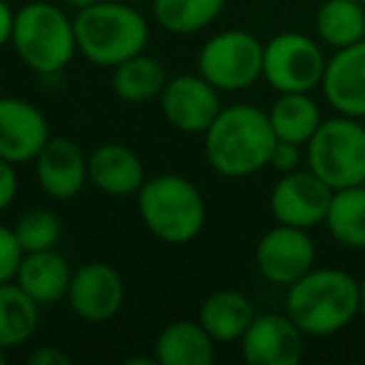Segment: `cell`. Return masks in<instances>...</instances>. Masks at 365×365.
Returning a JSON list of instances; mask_svg holds the SVG:
<instances>
[{"label":"cell","instance_id":"f1b7e54d","mask_svg":"<svg viewBox=\"0 0 365 365\" xmlns=\"http://www.w3.org/2000/svg\"><path fill=\"white\" fill-rule=\"evenodd\" d=\"M303 158H305L303 145H295V143H288V140H278L273 145V153H270L268 168H273V170H278L280 175H283V173L298 170Z\"/></svg>","mask_w":365,"mask_h":365},{"label":"cell","instance_id":"9c48e42d","mask_svg":"<svg viewBox=\"0 0 365 365\" xmlns=\"http://www.w3.org/2000/svg\"><path fill=\"white\" fill-rule=\"evenodd\" d=\"M315 258H318V250H315V240L310 238V230L295 228V225H273L260 235L255 245L258 273L280 288H288L310 268H315Z\"/></svg>","mask_w":365,"mask_h":365},{"label":"cell","instance_id":"ba28073f","mask_svg":"<svg viewBox=\"0 0 365 365\" xmlns=\"http://www.w3.org/2000/svg\"><path fill=\"white\" fill-rule=\"evenodd\" d=\"M323 43L305 33L285 31L263 46V81L275 93H313L325 73Z\"/></svg>","mask_w":365,"mask_h":365},{"label":"cell","instance_id":"8fae6325","mask_svg":"<svg viewBox=\"0 0 365 365\" xmlns=\"http://www.w3.org/2000/svg\"><path fill=\"white\" fill-rule=\"evenodd\" d=\"M330 198L333 188L328 182L320 180L310 168H298L280 175L270 190L268 205L275 223L313 230L315 225H323Z\"/></svg>","mask_w":365,"mask_h":365},{"label":"cell","instance_id":"d6a6232c","mask_svg":"<svg viewBox=\"0 0 365 365\" xmlns=\"http://www.w3.org/2000/svg\"><path fill=\"white\" fill-rule=\"evenodd\" d=\"M66 3L71 8H76V11H81V8H88V6H93V3H101V0H66Z\"/></svg>","mask_w":365,"mask_h":365},{"label":"cell","instance_id":"9a60e30c","mask_svg":"<svg viewBox=\"0 0 365 365\" xmlns=\"http://www.w3.org/2000/svg\"><path fill=\"white\" fill-rule=\"evenodd\" d=\"M320 93L333 113L365 120V38L333 51L325 63Z\"/></svg>","mask_w":365,"mask_h":365},{"label":"cell","instance_id":"d4e9b609","mask_svg":"<svg viewBox=\"0 0 365 365\" xmlns=\"http://www.w3.org/2000/svg\"><path fill=\"white\" fill-rule=\"evenodd\" d=\"M315 36L333 51L363 41L365 6L355 0H323L315 13Z\"/></svg>","mask_w":365,"mask_h":365},{"label":"cell","instance_id":"3957f363","mask_svg":"<svg viewBox=\"0 0 365 365\" xmlns=\"http://www.w3.org/2000/svg\"><path fill=\"white\" fill-rule=\"evenodd\" d=\"M78 38V53L98 68H115L123 61L145 53L150 41V26L138 8L101 0L81 8L73 16Z\"/></svg>","mask_w":365,"mask_h":365},{"label":"cell","instance_id":"52a82bcc","mask_svg":"<svg viewBox=\"0 0 365 365\" xmlns=\"http://www.w3.org/2000/svg\"><path fill=\"white\" fill-rule=\"evenodd\" d=\"M263 46L250 31H220L200 48L198 73L220 93L248 91L263 78Z\"/></svg>","mask_w":365,"mask_h":365},{"label":"cell","instance_id":"83f0119b","mask_svg":"<svg viewBox=\"0 0 365 365\" xmlns=\"http://www.w3.org/2000/svg\"><path fill=\"white\" fill-rule=\"evenodd\" d=\"M23 255H26V250L18 243L16 230L11 225L0 223V285L16 280Z\"/></svg>","mask_w":365,"mask_h":365},{"label":"cell","instance_id":"e575fe53","mask_svg":"<svg viewBox=\"0 0 365 365\" xmlns=\"http://www.w3.org/2000/svg\"><path fill=\"white\" fill-rule=\"evenodd\" d=\"M6 360H8V350L0 348V365H6Z\"/></svg>","mask_w":365,"mask_h":365},{"label":"cell","instance_id":"2e32d148","mask_svg":"<svg viewBox=\"0 0 365 365\" xmlns=\"http://www.w3.org/2000/svg\"><path fill=\"white\" fill-rule=\"evenodd\" d=\"M33 165H36L38 185L53 200L76 198L91 182L88 180V155L73 138L66 135H51Z\"/></svg>","mask_w":365,"mask_h":365},{"label":"cell","instance_id":"277c9868","mask_svg":"<svg viewBox=\"0 0 365 365\" xmlns=\"http://www.w3.org/2000/svg\"><path fill=\"white\" fill-rule=\"evenodd\" d=\"M135 198L143 225L160 243L185 245L203 233L208 208L198 185L188 178L178 173L145 178Z\"/></svg>","mask_w":365,"mask_h":365},{"label":"cell","instance_id":"30bf717a","mask_svg":"<svg viewBox=\"0 0 365 365\" xmlns=\"http://www.w3.org/2000/svg\"><path fill=\"white\" fill-rule=\"evenodd\" d=\"M158 103L168 125L185 135H203L223 108L220 91L210 86L200 73L168 78Z\"/></svg>","mask_w":365,"mask_h":365},{"label":"cell","instance_id":"4dcf8cb0","mask_svg":"<svg viewBox=\"0 0 365 365\" xmlns=\"http://www.w3.org/2000/svg\"><path fill=\"white\" fill-rule=\"evenodd\" d=\"M31 365H71V355L58 345H41L28 355Z\"/></svg>","mask_w":365,"mask_h":365},{"label":"cell","instance_id":"836d02e7","mask_svg":"<svg viewBox=\"0 0 365 365\" xmlns=\"http://www.w3.org/2000/svg\"><path fill=\"white\" fill-rule=\"evenodd\" d=\"M360 318L365 320V275L360 278Z\"/></svg>","mask_w":365,"mask_h":365},{"label":"cell","instance_id":"7c38bea8","mask_svg":"<svg viewBox=\"0 0 365 365\" xmlns=\"http://www.w3.org/2000/svg\"><path fill=\"white\" fill-rule=\"evenodd\" d=\"M71 310L86 323H106L120 313L125 303V283L118 268L106 260H91L73 270L66 295Z\"/></svg>","mask_w":365,"mask_h":365},{"label":"cell","instance_id":"4fadbf2b","mask_svg":"<svg viewBox=\"0 0 365 365\" xmlns=\"http://www.w3.org/2000/svg\"><path fill=\"white\" fill-rule=\"evenodd\" d=\"M305 338L288 313H255L238 343L248 365H298L305 355Z\"/></svg>","mask_w":365,"mask_h":365},{"label":"cell","instance_id":"484cf974","mask_svg":"<svg viewBox=\"0 0 365 365\" xmlns=\"http://www.w3.org/2000/svg\"><path fill=\"white\" fill-rule=\"evenodd\" d=\"M228 0H153V18L170 36H195L210 28Z\"/></svg>","mask_w":365,"mask_h":365},{"label":"cell","instance_id":"e0dca14e","mask_svg":"<svg viewBox=\"0 0 365 365\" xmlns=\"http://www.w3.org/2000/svg\"><path fill=\"white\" fill-rule=\"evenodd\" d=\"M88 180L110 198L135 195L145 182V165L133 148L123 143H103L88 153Z\"/></svg>","mask_w":365,"mask_h":365},{"label":"cell","instance_id":"603a6c76","mask_svg":"<svg viewBox=\"0 0 365 365\" xmlns=\"http://www.w3.org/2000/svg\"><path fill=\"white\" fill-rule=\"evenodd\" d=\"M323 225L348 250H365V182L333 190Z\"/></svg>","mask_w":365,"mask_h":365},{"label":"cell","instance_id":"6da1fadb","mask_svg":"<svg viewBox=\"0 0 365 365\" xmlns=\"http://www.w3.org/2000/svg\"><path fill=\"white\" fill-rule=\"evenodd\" d=\"M278 143L268 110L250 103L223 106L203 133V153L210 170L220 178L243 180L265 170Z\"/></svg>","mask_w":365,"mask_h":365},{"label":"cell","instance_id":"5bb4252c","mask_svg":"<svg viewBox=\"0 0 365 365\" xmlns=\"http://www.w3.org/2000/svg\"><path fill=\"white\" fill-rule=\"evenodd\" d=\"M51 140V123L26 98H0V158L13 165L33 163Z\"/></svg>","mask_w":365,"mask_h":365},{"label":"cell","instance_id":"7a4b0ae2","mask_svg":"<svg viewBox=\"0 0 365 365\" xmlns=\"http://www.w3.org/2000/svg\"><path fill=\"white\" fill-rule=\"evenodd\" d=\"M285 290V313L308 338H330L360 318V280L348 270L310 268Z\"/></svg>","mask_w":365,"mask_h":365},{"label":"cell","instance_id":"d6986e66","mask_svg":"<svg viewBox=\"0 0 365 365\" xmlns=\"http://www.w3.org/2000/svg\"><path fill=\"white\" fill-rule=\"evenodd\" d=\"M71 278L73 268L68 263V258L63 253H58V248H51L23 255L16 283L43 308V305L66 300Z\"/></svg>","mask_w":365,"mask_h":365},{"label":"cell","instance_id":"f546056e","mask_svg":"<svg viewBox=\"0 0 365 365\" xmlns=\"http://www.w3.org/2000/svg\"><path fill=\"white\" fill-rule=\"evenodd\" d=\"M18 188H21V180H18L16 165L0 158V213H6L16 203Z\"/></svg>","mask_w":365,"mask_h":365},{"label":"cell","instance_id":"d590c367","mask_svg":"<svg viewBox=\"0 0 365 365\" xmlns=\"http://www.w3.org/2000/svg\"><path fill=\"white\" fill-rule=\"evenodd\" d=\"M355 3H363V6H365V0H355Z\"/></svg>","mask_w":365,"mask_h":365},{"label":"cell","instance_id":"ac0fdd59","mask_svg":"<svg viewBox=\"0 0 365 365\" xmlns=\"http://www.w3.org/2000/svg\"><path fill=\"white\" fill-rule=\"evenodd\" d=\"M215 340L200 320H170L153 343V358L160 365H210L215 360Z\"/></svg>","mask_w":365,"mask_h":365},{"label":"cell","instance_id":"ffe728a7","mask_svg":"<svg viewBox=\"0 0 365 365\" xmlns=\"http://www.w3.org/2000/svg\"><path fill=\"white\" fill-rule=\"evenodd\" d=\"M255 318V305L240 290H215L200 305L198 320L215 343H235Z\"/></svg>","mask_w":365,"mask_h":365},{"label":"cell","instance_id":"1f68e13d","mask_svg":"<svg viewBox=\"0 0 365 365\" xmlns=\"http://www.w3.org/2000/svg\"><path fill=\"white\" fill-rule=\"evenodd\" d=\"M13 21H16V11L11 8L8 0H0V51L6 46H11Z\"/></svg>","mask_w":365,"mask_h":365},{"label":"cell","instance_id":"7402d4cb","mask_svg":"<svg viewBox=\"0 0 365 365\" xmlns=\"http://www.w3.org/2000/svg\"><path fill=\"white\" fill-rule=\"evenodd\" d=\"M165 83L168 73L163 63L145 53H138V56L123 61L120 66H115L110 78L113 93L130 106H145V103L158 101Z\"/></svg>","mask_w":365,"mask_h":365},{"label":"cell","instance_id":"44dd1931","mask_svg":"<svg viewBox=\"0 0 365 365\" xmlns=\"http://www.w3.org/2000/svg\"><path fill=\"white\" fill-rule=\"evenodd\" d=\"M268 120L278 140L308 145L323 123V113L310 93H278L268 108Z\"/></svg>","mask_w":365,"mask_h":365},{"label":"cell","instance_id":"cb8c5ba5","mask_svg":"<svg viewBox=\"0 0 365 365\" xmlns=\"http://www.w3.org/2000/svg\"><path fill=\"white\" fill-rule=\"evenodd\" d=\"M41 305L16 283L0 285V348L13 350L36 335Z\"/></svg>","mask_w":365,"mask_h":365},{"label":"cell","instance_id":"8992f818","mask_svg":"<svg viewBox=\"0 0 365 365\" xmlns=\"http://www.w3.org/2000/svg\"><path fill=\"white\" fill-rule=\"evenodd\" d=\"M308 168L333 190L365 182V125L358 118H323L305 145Z\"/></svg>","mask_w":365,"mask_h":365},{"label":"cell","instance_id":"4316f807","mask_svg":"<svg viewBox=\"0 0 365 365\" xmlns=\"http://www.w3.org/2000/svg\"><path fill=\"white\" fill-rule=\"evenodd\" d=\"M16 238L26 253H36V250H51L58 248L63 238V223L58 213L48 208H33L18 218L13 225Z\"/></svg>","mask_w":365,"mask_h":365},{"label":"cell","instance_id":"5b68a950","mask_svg":"<svg viewBox=\"0 0 365 365\" xmlns=\"http://www.w3.org/2000/svg\"><path fill=\"white\" fill-rule=\"evenodd\" d=\"M11 46L36 76H58L78 56L73 18L51 0H31L16 11Z\"/></svg>","mask_w":365,"mask_h":365}]
</instances>
